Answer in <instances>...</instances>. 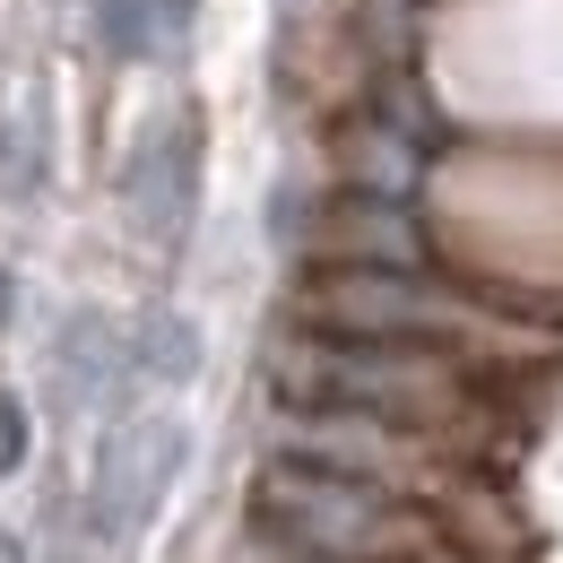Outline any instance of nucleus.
Here are the masks:
<instances>
[{"mask_svg": "<svg viewBox=\"0 0 563 563\" xmlns=\"http://www.w3.org/2000/svg\"><path fill=\"white\" fill-rule=\"evenodd\" d=\"M252 529L330 563H417V555H468V563H538L547 529L529 520L520 486H486L460 503L390 494L364 477H330L303 460H261L252 477Z\"/></svg>", "mask_w": 563, "mask_h": 563, "instance_id": "nucleus-1", "label": "nucleus"}, {"mask_svg": "<svg viewBox=\"0 0 563 563\" xmlns=\"http://www.w3.org/2000/svg\"><path fill=\"white\" fill-rule=\"evenodd\" d=\"M234 563H330V555H303V547H278V538H261V529H252ZM417 563H468V555H417Z\"/></svg>", "mask_w": 563, "mask_h": 563, "instance_id": "nucleus-2", "label": "nucleus"}]
</instances>
